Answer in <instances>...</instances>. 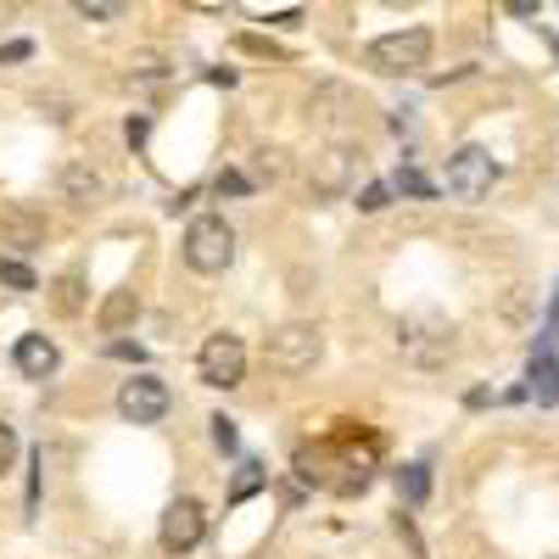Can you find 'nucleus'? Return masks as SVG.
I'll return each instance as SVG.
<instances>
[{
  "instance_id": "4",
  "label": "nucleus",
  "mask_w": 559,
  "mask_h": 559,
  "mask_svg": "<svg viewBox=\"0 0 559 559\" xmlns=\"http://www.w3.org/2000/svg\"><path fill=\"white\" fill-rule=\"evenodd\" d=\"M269 369H280V376H308V369L324 358V336L319 324H280V331L269 336L263 347Z\"/></svg>"
},
{
  "instance_id": "12",
  "label": "nucleus",
  "mask_w": 559,
  "mask_h": 559,
  "mask_svg": "<svg viewBox=\"0 0 559 559\" xmlns=\"http://www.w3.org/2000/svg\"><path fill=\"white\" fill-rule=\"evenodd\" d=\"M0 241L17 247V252L39 247V241H45V218L28 213V207H7V213H0Z\"/></svg>"
},
{
  "instance_id": "5",
  "label": "nucleus",
  "mask_w": 559,
  "mask_h": 559,
  "mask_svg": "<svg viewBox=\"0 0 559 559\" xmlns=\"http://www.w3.org/2000/svg\"><path fill=\"white\" fill-rule=\"evenodd\" d=\"M197 376H202V386H218V392L241 386V376H247V347H241V336H229V331L207 336L202 353H197Z\"/></svg>"
},
{
  "instance_id": "7",
  "label": "nucleus",
  "mask_w": 559,
  "mask_h": 559,
  "mask_svg": "<svg viewBox=\"0 0 559 559\" xmlns=\"http://www.w3.org/2000/svg\"><path fill=\"white\" fill-rule=\"evenodd\" d=\"M168 381H157V376H129L123 386H118V414L129 419V426H157V419L168 414Z\"/></svg>"
},
{
  "instance_id": "11",
  "label": "nucleus",
  "mask_w": 559,
  "mask_h": 559,
  "mask_svg": "<svg viewBox=\"0 0 559 559\" xmlns=\"http://www.w3.org/2000/svg\"><path fill=\"white\" fill-rule=\"evenodd\" d=\"M17 369L28 381H45V376H57V364H62V353H57V342H45V336H17Z\"/></svg>"
},
{
  "instance_id": "22",
  "label": "nucleus",
  "mask_w": 559,
  "mask_h": 559,
  "mask_svg": "<svg viewBox=\"0 0 559 559\" xmlns=\"http://www.w3.org/2000/svg\"><path fill=\"white\" fill-rule=\"evenodd\" d=\"M73 7H79L84 17H96V23H107V17H118V12H123V0H73Z\"/></svg>"
},
{
  "instance_id": "21",
  "label": "nucleus",
  "mask_w": 559,
  "mask_h": 559,
  "mask_svg": "<svg viewBox=\"0 0 559 559\" xmlns=\"http://www.w3.org/2000/svg\"><path fill=\"white\" fill-rule=\"evenodd\" d=\"M392 202V185H364L358 191V213H381Z\"/></svg>"
},
{
  "instance_id": "13",
  "label": "nucleus",
  "mask_w": 559,
  "mask_h": 559,
  "mask_svg": "<svg viewBox=\"0 0 559 559\" xmlns=\"http://www.w3.org/2000/svg\"><path fill=\"white\" fill-rule=\"evenodd\" d=\"M526 381H532L526 392H532L543 408H554V403H559V358H554V353H537L532 369H526Z\"/></svg>"
},
{
  "instance_id": "14",
  "label": "nucleus",
  "mask_w": 559,
  "mask_h": 559,
  "mask_svg": "<svg viewBox=\"0 0 559 559\" xmlns=\"http://www.w3.org/2000/svg\"><path fill=\"white\" fill-rule=\"evenodd\" d=\"M134 313H140V297H134V292H112V297L96 308V324H102L107 336H118L123 324H134Z\"/></svg>"
},
{
  "instance_id": "17",
  "label": "nucleus",
  "mask_w": 559,
  "mask_h": 559,
  "mask_svg": "<svg viewBox=\"0 0 559 559\" xmlns=\"http://www.w3.org/2000/svg\"><path fill=\"white\" fill-rule=\"evenodd\" d=\"M397 492H403L408 503H426V492H431L426 464H408V471H397Z\"/></svg>"
},
{
  "instance_id": "2",
  "label": "nucleus",
  "mask_w": 559,
  "mask_h": 559,
  "mask_svg": "<svg viewBox=\"0 0 559 559\" xmlns=\"http://www.w3.org/2000/svg\"><path fill=\"white\" fill-rule=\"evenodd\" d=\"M185 263L197 274H224L236 263V229H229L218 213H202L191 229H185Z\"/></svg>"
},
{
  "instance_id": "1",
  "label": "nucleus",
  "mask_w": 559,
  "mask_h": 559,
  "mask_svg": "<svg viewBox=\"0 0 559 559\" xmlns=\"http://www.w3.org/2000/svg\"><path fill=\"white\" fill-rule=\"evenodd\" d=\"M397 353L414 369H442L453 358V324L437 308H414L397 319Z\"/></svg>"
},
{
  "instance_id": "16",
  "label": "nucleus",
  "mask_w": 559,
  "mask_h": 559,
  "mask_svg": "<svg viewBox=\"0 0 559 559\" xmlns=\"http://www.w3.org/2000/svg\"><path fill=\"white\" fill-rule=\"evenodd\" d=\"M51 302H57V313H79L84 308V280L79 274H62L57 286H51Z\"/></svg>"
},
{
  "instance_id": "27",
  "label": "nucleus",
  "mask_w": 559,
  "mask_h": 559,
  "mask_svg": "<svg viewBox=\"0 0 559 559\" xmlns=\"http://www.w3.org/2000/svg\"><path fill=\"white\" fill-rule=\"evenodd\" d=\"M386 7H408V0H386Z\"/></svg>"
},
{
  "instance_id": "3",
  "label": "nucleus",
  "mask_w": 559,
  "mask_h": 559,
  "mask_svg": "<svg viewBox=\"0 0 559 559\" xmlns=\"http://www.w3.org/2000/svg\"><path fill=\"white\" fill-rule=\"evenodd\" d=\"M364 62L386 73V79H403V73H419L431 62V34L426 28H397V34H381L376 45L364 51Z\"/></svg>"
},
{
  "instance_id": "19",
  "label": "nucleus",
  "mask_w": 559,
  "mask_h": 559,
  "mask_svg": "<svg viewBox=\"0 0 559 559\" xmlns=\"http://www.w3.org/2000/svg\"><path fill=\"white\" fill-rule=\"evenodd\" d=\"M0 280H7V286H17V292H34V286H39L34 269H28V263H17V258H0Z\"/></svg>"
},
{
  "instance_id": "18",
  "label": "nucleus",
  "mask_w": 559,
  "mask_h": 559,
  "mask_svg": "<svg viewBox=\"0 0 559 559\" xmlns=\"http://www.w3.org/2000/svg\"><path fill=\"white\" fill-rule=\"evenodd\" d=\"M392 185H397L403 197H437V185H431L426 174H419V168H397V179H392Z\"/></svg>"
},
{
  "instance_id": "6",
  "label": "nucleus",
  "mask_w": 559,
  "mask_h": 559,
  "mask_svg": "<svg viewBox=\"0 0 559 559\" xmlns=\"http://www.w3.org/2000/svg\"><path fill=\"white\" fill-rule=\"evenodd\" d=\"M492 179H498V163H492L481 146L453 152V157H448V174H442L448 197H459V202H481V197H492Z\"/></svg>"
},
{
  "instance_id": "20",
  "label": "nucleus",
  "mask_w": 559,
  "mask_h": 559,
  "mask_svg": "<svg viewBox=\"0 0 559 559\" xmlns=\"http://www.w3.org/2000/svg\"><path fill=\"white\" fill-rule=\"evenodd\" d=\"M207 426H213V442H218V453H236V442H241V431H236V419H229V414H213Z\"/></svg>"
},
{
  "instance_id": "25",
  "label": "nucleus",
  "mask_w": 559,
  "mask_h": 559,
  "mask_svg": "<svg viewBox=\"0 0 559 559\" xmlns=\"http://www.w3.org/2000/svg\"><path fill=\"white\" fill-rule=\"evenodd\" d=\"M34 57V45L28 39H12V45H0V62H28Z\"/></svg>"
},
{
  "instance_id": "9",
  "label": "nucleus",
  "mask_w": 559,
  "mask_h": 559,
  "mask_svg": "<svg viewBox=\"0 0 559 559\" xmlns=\"http://www.w3.org/2000/svg\"><path fill=\"white\" fill-rule=\"evenodd\" d=\"M353 168H358V152L353 146H331V152H319L313 157V174H308V185H313V197H342L347 185H353Z\"/></svg>"
},
{
  "instance_id": "8",
  "label": "nucleus",
  "mask_w": 559,
  "mask_h": 559,
  "mask_svg": "<svg viewBox=\"0 0 559 559\" xmlns=\"http://www.w3.org/2000/svg\"><path fill=\"white\" fill-rule=\"evenodd\" d=\"M157 537H163V548H168V554H191V548L207 537V515H202V503H197V498H174V503L163 509Z\"/></svg>"
},
{
  "instance_id": "26",
  "label": "nucleus",
  "mask_w": 559,
  "mask_h": 559,
  "mask_svg": "<svg viewBox=\"0 0 559 559\" xmlns=\"http://www.w3.org/2000/svg\"><path fill=\"white\" fill-rule=\"evenodd\" d=\"M503 7L515 12V17H537V0H503Z\"/></svg>"
},
{
  "instance_id": "24",
  "label": "nucleus",
  "mask_w": 559,
  "mask_h": 559,
  "mask_svg": "<svg viewBox=\"0 0 559 559\" xmlns=\"http://www.w3.org/2000/svg\"><path fill=\"white\" fill-rule=\"evenodd\" d=\"M213 191H218V197H247L252 185H247L241 174H218V179H213Z\"/></svg>"
},
{
  "instance_id": "15",
  "label": "nucleus",
  "mask_w": 559,
  "mask_h": 559,
  "mask_svg": "<svg viewBox=\"0 0 559 559\" xmlns=\"http://www.w3.org/2000/svg\"><path fill=\"white\" fill-rule=\"evenodd\" d=\"M263 487H269V471H263L258 459H247L241 471H236V481H229V503H247V498L263 492Z\"/></svg>"
},
{
  "instance_id": "10",
  "label": "nucleus",
  "mask_w": 559,
  "mask_h": 559,
  "mask_svg": "<svg viewBox=\"0 0 559 559\" xmlns=\"http://www.w3.org/2000/svg\"><path fill=\"white\" fill-rule=\"evenodd\" d=\"M57 191H62V202H73V207H90L102 197V174L90 168V163H62V174H57Z\"/></svg>"
},
{
  "instance_id": "23",
  "label": "nucleus",
  "mask_w": 559,
  "mask_h": 559,
  "mask_svg": "<svg viewBox=\"0 0 559 559\" xmlns=\"http://www.w3.org/2000/svg\"><path fill=\"white\" fill-rule=\"evenodd\" d=\"M12 459H17V431L7 426V419H0V476L12 471Z\"/></svg>"
}]
</instances>
